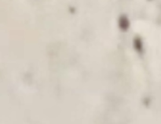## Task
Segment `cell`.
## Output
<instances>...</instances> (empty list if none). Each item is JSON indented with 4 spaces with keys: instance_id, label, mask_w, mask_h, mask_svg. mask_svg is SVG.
I'll use <instances>...</instances> for the list:
<instances>
[{
    "instance_id": "cell-1",
    "label": "cell",
    "mask_w": 161,
    "mask_h": 124,
    "mask_svg": "<svg viewBox=\"0 0 161 124\" xmlns=\"http://www.w3.org/2000/svg\"><path fill=\"white\" fill-rule=\"evenodd\" d=\"M119 27L122 31H127L130 27V20L126 15H122L119 17Z\"/></svg>"
},
{
    "instance_id": "cell-2",
    "label": "cell",
    "mask_w": 161,
    "mask_h": 124,
    "mask_svg": "<svg viewBox=\"0 0 161 124\" xmlns=\"http://www.w3.org/2000/svg\"><path fill=\"white\" fill-rule=\"evenodd\" d=\"M135 47L138 53H142L143 52V43L142 39L139 37H136L135 39Z\"/></svg>"
}]
</instances>
